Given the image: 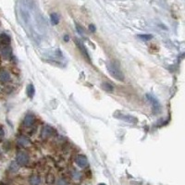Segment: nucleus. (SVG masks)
I'll use <instances>...</instances> for the list:
<instances>
[{
  "label": "nucleus",
  "instance_id": "2eb2a0df",
  "mask_svg": "<svg viewBox=\"0 0 185 185\" xmlns=\"http://www.w3.org/2000/svg\"><path fill=\"white\" fill-rule=\"evenodd\" d=\"M50 19H51L52 24H54V25L59 24V15L57 13H52L51 16H50Z\"/></svg>",
  "mask_w": 185,
  "mask_h": 185
},
{
  "label": "nucleus",
  "instance_id": "f257e3e1",
  "mask_svg": "<svg viewBox=\"0 0 185 185\" xmlns=\"http://www.w3.org/2000/svg\"><path fill=\"white\" fill-rule=\"evenodd\" d=\"M108 70L109 72V74L116 80L119 81H123L124 80V74L122 70L121 69L120 66L118 65V63L114 61H110L108 64Z\"/></svg>",
  "mask_w": 185,
  "mask_h": 185
},
{
  "label": "nucleus",
  "instance_id": "423d86ee",
  "mask_svg": "<svg viewBox=\"0 0 185 185\" xmlns=\"http://www.w3.org/2000/svg\"><path fill=\"white\" fill-rule=\"evenodd\" d=\"M10 79H11V77H10V74L7 70H6V69L0 70V81L1 82L7 83L10 81Z\"/></svg>",
  "mask_w": 185,
  "mask_h": 185
},
{
  "label": "nucleus",
  "instance_id": "393cba45",
  "mask_svg": "<svg viewBox=\"0 0 185 185\" xmlns=\"http://www.w3.org/2000/svg\"><path fill=\"white\" fill-rule=\"evenodd\" d=\"M1 185H6V184H1Z\"/></svg>",
  "mask_w": 185,
  "mask_h": 185
},
{
  "label": "nucleus",
  "instance_id": "6e6552de",
  "mask_svg": "<svg viewBox=\"0 0 185 185\" xmlns=\"http://www.w3.org/2000/svg\"><path fill=\"white\" fill-rule=\"evenodd\" d=\"M118 118L121 119L122 121H126V122H130V123H136L137 122V119L132 117V116H130V115H121V116H119Z\"/></svg>",
  "mask_w": 185,
  "mask_h": 185
},
{
  "label": "nucleus",
  "instance_id": "f8f14e48",
  "mask_svg": "<svg viewBox=\"0 0 185 185\" xmlns=\"http://www.w3.org/2000/svg\"><path fill=\"white\" fill-rule=\"evenodd\" d=\"M102 88H103L105 91L108 92V93H111V92H113V90H114V87H113L109 82H107V81H105V82L102 83Z\"/></svg>",
  "mask_w": 185,
  "mask_h": 185
},
{
  "label": "nucleus",
  "instance_id": "20e7f679",
  "mask_svg": "<svg viewBox=\"0 0 185 185\" xmlns=\"http://www.w3.org/2000/svg\"><path fill=\"white\" fill-rule=\"evenodd\" d=\"M35 121H36V120H35V117H34L33 114H31V113H28V114L25 116L24 120H23V125H24L25 127L31 128V127H33V126L34 125Z\"/></svg>",
  "mask_w": 185,
  "mask_h": 185
},
{
  "label": "nucleus",
  "instance_id": "dca6fc26",
  "mask_svg": "<svg viewBox=\"0 0 185 185\" xmlns=\"http://www.w3.org/2000/svg\"><path fill=\"white\" fill-rule=\"evenodd\" d=\"M138 37L143 41H149L153 38V35L152 34H139Z\"/></svg>",
  "mask_w": 185,
  "mask_h": 185
},
{
  "label": "nucleus",
  "instance_id": "0eeeda50",
  "mask_svg": "<svg viewBox=\"0 0 185 185\" xmlns=\"http://www.w3.org/2000/svg\"><path fill=\"white\" fill-rule=\"evenodd\" d=\"M52 133H53V129L49 126H45L42 130L43 138H48L52 135Z\"/></svg>",
  "mask_w": 185,
  "mask_h": 185
},
{
  "label": "nucleus",
  "instance_id": "b1692460",
  "mask_svg": "<svg viewBox=\"0 0 185 185\" xmlns=\"http://www.w3.org/2000/svg\"><path fill=\"white\" fill-rule=\"evenodd\" d=\"M99 185H106V184H104V183H100Z\"/></svg>",
  "mask_w": 185,
  "mask_h": 185
},
{
  "label": "nucleus",
  "instance_id": "7ed1b4c3",
  "mask_svg": "<svg viewBox=\"0 0 185 185\" xmlns=\"http://www.w3.org/2000/svg\"><path fill=\"white\" fill-rule=\"evenodd\" d=\"M0 55L5 59H9L12 57V49H11V47L9 46H7V45L3 46L0 48Z\"/></svg>",
  "mask_w": 185,
  "mask_h": 185
},
{
  "label": "nucleus",
  "instance_id": "a211bd4d",
  "mask_svg": "<svg viewBox=\"0 0 185 185\" xmlns=\"http://www.w3.org/2000/svg\"><path fill=\"white\" fill-rule=\"evenodd\" d=\"M72 177H73V179H74V180H79V179H80V177H81V174H80L78 171H74V172H73Z\"/></svg>",
  "mask_w": 185,
  "mask_h": 185
},
{
  "label": "nucleus",
  "instance_id": "9b49d317",
  "mask_svg": "<svg viewBox=\"0 0 185 185\" xmlns=\"http://www.w3.org/2000/svg\"><path fill=\"white\" fill-rule=\"evenodd\" d=\"M77 45H78V46H79V48H80V50H81V52L83 54V56L90 61V58H89V55H88V53H87V50L85 49V47H84V46L81 44V43H80V42H77Z\"/></svg>",
  "mask_w": 185,
  "mask_h": 185
},
{
  "label": "nucleus",
  "instance_id": "9d476101",
  "mask_svg": "<svg viewBox=\"0 0 185 185\" xmlns=\"http://www.w3.org/2000/svg\"><path fill=\"white\" fill-rule=\"evenodd\" d=\"M40 182H41V179L37 175H33L30 178V180H29L30 185H39L40 184Z\"/></svg>",
  "mask_w": 185,
  "mask_h": 185
},
{
  "label": "nucleus",
  "instance_id": "39448f33",
  "mask_svg": "<svg viewBox=\"0 0 185 185\" xmlns=\"http://www.w3.org/2000/svg\"><path fill=\"white\" fill-rule=\"evenodd\" d=\"M76 164L81 167V168H84L88 165V160L87 157L83 155H79L76 157Z\"/></svg>",
  "mask_w": 185,
  "mask_h": 185
},
{
  "label": "nucleus",
  "instance_id": "5701e85b",
  "mask_svg": "<svg viewBox=\"0 0 185 185\" xmlns=\"http://www.w3.org/2000/svg\"><path fill=\"white\" fill-rule=\"evenodd\" d=\"M65 41H68V36H65Z\"/></svg>",
  "mask_w": 185,
  "mask_h": 185
},
{
  "label": "nucleus",
  "instance_id": "aec40b11",
  "mask_svg": "<svg viewBox=\"0 0 185 185\" xmlns=\"http://www.w3.org/2000/svg\"><path fill=\"white\" fill-rule=\"evenodd\" d=\"M76 27H77V30H78L79 33H80V34H82V33H83V29H82V28H81L79 25H76Z\"/></svg>",
  "mask_w": 185,
  "mask_h": 185
},
{
  "label": "nucleus",
  "instance_id": "f3484780",
  "mask_svg": "<svg viewBox=\"0 0 185 185\" xmlns=\"http://www.w3.org/2000/svg\"><path fill=\"white\" fill-rule=\"evenodd\" d=\"M9 170H10L12 172L18 171V170H19V165L17 164V162H16V163H15V162H12L11 165H10V167H9Z\"/></svg>",
  "mask_w": 185,
  "mask_h": 185
},
{
  "label": "nucleus",
  "instance_id": "412c9836",
  "mask_svg": "<svg viewBox=\"0 0 185 185\" xmlns=\"http://www.w3.org/2000/svg\"><path fill=\"white\" fill-rule=\"evenodd\" d=\"M89 30H90L92 33H95V27L93 24H91V25H89Z\"/></svg>",
  "mask_w": 185,
  "mask_h": 185
},
{
  "label": "nucleus",
  "instance_id": "f03ea898",
  "mask_svg": "<svg viewBox=\"0 0 185 185\" xmlns=\"http://www.w3.org/2000/svg\"><path fill=\"white\" fill-rule=\"evenodd\" d=\"M16 161L19 166H26L29 163V155L25 151H19L16 156Z\"/></svg>",
  "mask_w": 185,
  "mask_h": 185
},
{
  "label": "nucleus",
  "instance_id": "ddd939ff",
  "mask_svg": "<svg viewBox=\"0 0 185 185\" xmlns=\"http://www.w3.org/2000/svg\"><path fill=\"white\" fill-rule=\"evenodd\" d=\"M35 94V89L33 84H29L27 87V95L30 98H33Z\"/></svg>",
  "mask_w": 185,
  "mask_h": 185
},
{
  "label": "nucleus",
  "instance_id": "4be33fe9",
  "mask_svg": "<svg viewBox=\"0 0 185 185\" xmlns=\"http://www.w3.org/2000/svg\"><path fill=\"white\" fill-rule=\"evenodd\" d=\"M4 137V130L2 128H0V141L2 140V138Z\"/></svg>",
  "mask_w": 185,
  "mask_h": 185
},
{
  "label": "nucleus",
  "instance_id": "4468645a",
  "mask_svg": "<svg viewBox=\"0 0 185 185\" xmlns=\"http://www.w3.org/2000/svg\"><path fill=\"white\" fill-rule=\"evenodd\" d=\"M19 143L20 144V145H22V146H26V145H28V144H30V140L27 138V137H25V136H20V138H19Z\"/></svg>",
  "mask_w": 185,
  "mask_h": 185
},
{
  "label": "nucleus",
  "instance_id": "6ab92c4d",
  "mask_svg": "<svg viewBox=\"0 0 185 185\" xmlns=\"http://www.w3.org/2000/svg\"><path fill=\"white\" fill-rule=\"evenodd\" d=\"M58 185H67V183H66V181H65V180H63V179H59V180L58 181Z\"/></svg>",
  "mask_w": 185,
  "mask_h": 185
},
{
  "label": "nucleus",
  "instance_id": "1a4fd4ad",
  "mask_svg": "<svg viewBox=\"0 0 185 185\" xmlns=\"http://www.w3.org/2000/svg\"><path fill=\"white\" fill-rule=\"evenodd\" d=\"M0 42L3 46L8 45L10 43V37L7 33H1L0 34Z\"/></svg>",
  "mask_w": 185,
  "mask_h": 185
}]
</instances>
